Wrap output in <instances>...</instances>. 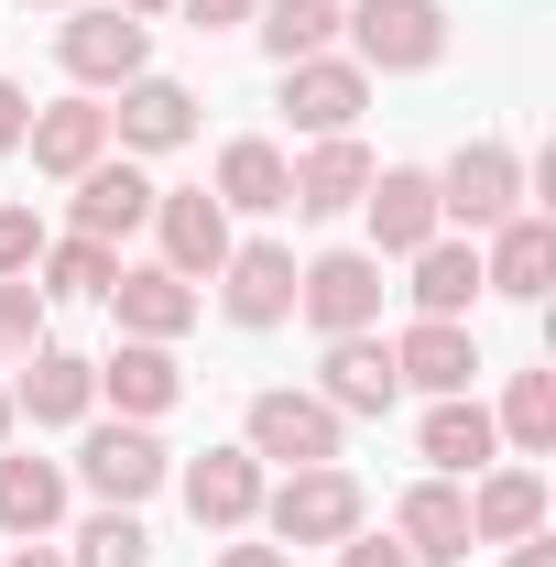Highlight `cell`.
<instances>
[{
    "label": "cell",
    "mask_w": 556,
    "mask_h": 567,
    "mask_svg": "<svg viewBox=\"0 0 556 567\" xmlns=\"http://www.w3.org/2000/svg\"><path fill=\"white\" fill-rule=\"evenodd\" d=\"M339 33H349V66L360 76H425L447 55V11L436 0H349Z\"/></svg>",
    "instance_id": "cell-1"
},
{
    "label": "cell",
    "mask_w": 556,
    "mask_h": 567,
    "mask_svg": "<svg viewBox=\"0 0 556 567\" xmlns=\"http://www.w3.org/2000/svg\"><path fill=\"white\" fill-rule=\"evenodd\" d=\"M262 524H274V546H339L360 535V481H349L339 458H317V470H284L274 492H262Z\"/></svg>",
    "instance_id": "cell-2"
},
{
    "label": "cell",
    "mask_w": 556,
    "mask_h": 567,
    "mask_svg": "<svg viewBox=\"0 0 556 567\" xmlns=\"http://www.w3.org/2000/svg\"><path fill=\"white\" fill-rule=\"evenodd\" d=\"M436 218H459V229L524 218V153H513V142H459L447 175H436Z\"/></svg>",
    "instance_id": "cell-3"
},
{
    "label": "cell",
    "mask_w": 556,
    "mask_h": 567,
    "mask_svg": "<svg viewBox=\"0 0 556 567\" xmlns=\"http://www.w3.org/2000/svg\"><path fill=\"white\" fill-rule=\"evenodd\" d=\"M55 55H66L76 87H132L153 66V22H132L121 0H99V11H76L66 33H55Z\"/></svg>",
    "instance_id": "cell-4"
},
{
    "label": "cell",
    "mask_w": 556,
    "mask_h": 567,
    "mask_svg": "<svg viewBox=\"0 0 556 567\" xmlns=\"http://www.w3.org/2000/svg\"><path fill=\"white\" fill-rule=\"evenodd\" d=\"M76 481H87L99 502H121V513H132V502L164 492V436H153V425H132V415H121V425H87Z\"/></svg>",
    "instance_id": "cell-5"
},
{
    "label": "cell",
    "mask_w": 556,
    "mask_h": 567,
    "mask_svg": "<svg viewBox=\"0 0 556 567\" xmlns=\"http://www.w3.org/2000/svg\"><path fill=\"white\" fill-rule=\"evenodd\" d=\"M295 306H306L328 339L371 328V317H382V251H317V262L295 274Z\"/></svg>",
    "instance_id": "cell-6"
},
{
    "label": "cell",
    "mask_w": 556,
    "mask_h": 567,
    "mask_svg": "<svg viewBox=\"0 0 556 567\" xmlns=\"http://www.w3.org/2000/svg\"><path fill=\"white\" fill-rule=\"evenodd\" d=\"M339 436H349V415L317 404V393H251V458L317 470V458H339Z\"/></svg>",
    "instance_id": "cell-7"
},
{
    "label": "cell",
    "mask_w": 556,
    "mask_h": 567,
    "mask_svg": "<svg viewBox=\"0 0 556 567\" xmlns=\"http://www.w3.org/2000/svg\"><path fill=\"white\" fill-rule=\"evenodd\" d=\"M360 218H371V251H393V262H415L425 240L447 229V218H436V175H415V164H382V175L360 186Z\"/></svg>",
    "instance_id": "cell-8"
},
{
    "label": "cell",
    "mask_w": 556,
    "mask_h": 567,
    "mask_svg": "<svg viewBox=\"0 0 556 567\" xmlns=\"http://www.w3.org/2000/svg\"><path fill=\"white\" fill-rule=\"evenodd\" d=\"M360 110H371V76L349 66V55H306V66H284V121H295L306 142H339Z\"/></svg>",
    "instance_id": "cell-9"
},
{
    "label": "cell",
    "mask_w": 556,
    "mask_h": 567,
    "mask_svg": "<svg viewBox=\"0 0 556 567\" xmlns=\"http://www.w3.org/2000/svg\"><path fill=\"white\" fill-rule=\"evenodd\" d=\"M153 229H164V274L218 284V262H229V208H218L208 186H164L153 197Z\"/></svg>",
    "instance_id": "cell-10"
},
{
    "label": "cell",
    "mask_w": 556,
    "mask_h": 567,
    "mask_svg": "<svg viewBox=\"0 0 556 567\" xmlns=\"http://www.w3.org/2000/svg\"><path fill=\"white\" fill-rule=\"evenodd\" d=\"M153 197H164V186H153V175H142V164H87V175H76V240H99V251H121V240H132V229H153Z\"/></svg>",
    "instance_id": "cell-11"
},
{
    "label": "cell",
    "mask_w": 556,
    "mask_h": 567,
    "mask_svg": "<svg viewBox=\"0 0 556 567\" xmlns=\"http://www.w3.org/2000/svg\"><path fill=\"white\" fill-rule=\"evenodd\" d=\"M218 306H229L240 328H284V317H295V251H284V240H229Z\"/></svg>",
    "instance_id": "cell-12"
},
{
    "label": "cell",
    "mask_w": 556,
    "mask_h": 567,
    "mask_svg": "<svg viewBox=\"0 0 556 567\" xmlns=\"http://www.w3.org/2000/svg\"><path fill=\"white\" fill-rule=\"evenodd\" d=\"M110 142H121V153H175V142H197V87L142 66L132 87H121V110H110Z\"/></svg>",
    "instance_id": "cell-13"
},
{
    "label": "cell",
    "mask_w": 556,
    "mask_h": 567,
    "mask_svg": "<svg viewBox=\"0 0 556 567\" xmlns=\"http://www.w3.org/2000/svg\"><path fill=\"white\" fill-rule=\"evenodd\" d=\"M393 546H404L415 567L481 557V546H470V492H459V481H415V492L393 502Z\"/></svg>",
    "instance_id": "cell-14"
},
{
    "label": "cell",
    "mask_w": 556,
    "mask_h": 567,
    "mask_svg": "<svg viewBox=\"0 0 556 567\" xmlns=\"http://www.w3.org/2000/svg\"><path fill=\"white\" fill-rule=\"evenodd\" d=\"M99 306L121 317V339H164V350L197 328V284L164 274V262H142V274H110V295H99Z\"/></svg>",
    "instance_id": "cell-15"
},
{
    "label": "cell",
    "mask_w": 556,
    "mask_h": 567,
    "mask_svg": "<svg viewBox=\"0 0 556 567\" xmlns=\"http://www.w3.org/2000/svg\"><path fill=\"white\" fill-rule=\"evenodd\" d=\"M470 371H481V339H470V317H415L404 339H393V382H415V393H470Z\"/></svg>",
    "instance_id": "cell-16"
},
{
    "label": "cell",
    "mask_w": 556,
    "mask_h": 567,
    "mask_svg": "<svg viewBox=\"0 0 556 567\" xmlns=\"http://www.w3.org/2000/svg\"><path fill=\"white\" fill-rule=\"evenodd\" d=\"M22 153H33V175H87V164H110V110L99 99H55V110H33L22 121Z\"/></svg>",
    "instance_id": "cell-17"
},
{
    "label": "cell",
    "mask_w": 556,
    "mask_h": 567,
    "mask_svg": "<svg viewBox=\"0 0 556 567\" xmlns=\"http://www.w3.org/2000/svg\"><path fill=\"white\" fill-rule=\"evenodd\" d=\"M393 339H371V328H349L328 339V382H317V404H339V415H393Z\"/></svg>",
    "instance_id": "cell-18"
},
{
    "label": "cell",
    "mask_w": 556,
    "mask_h": 567,
    "mask_svg": "<svg viewBox=\"0 0 556 567\" xmlns=\"http://www.w3.org/2000/svg\"><path fill=\"white\" fill-rule=\"evenodd\" d=\"M524 535H546V470H481V492H470V546H524Z\"/></svg>",
    "instance_id": "cell-19"
},
{
    "label": "cell",
    "mask_w": 556,
    "mask_h": 567,
    "mask_svg": "<svg viewBox=\"0 0 556 567\" xmlns=\"http://www.w3.org/2000/svg\"><path fill=\"white\" fill-rule=\"evenodd\" d=\"M186 513H197L208 535L251 524V513H262V458H251V447H208V458H186Z\"/></svg>",
    "instance_id": "cell-20"
},
{
    "label": "cell",
    "mask_w": 556,
    "mask_h": 567,
    "mask_svg": "<svg viewBox=\"0 0 556 567\" xmlns=\"http://www.w3.org/2000/svg\"><path fill=\"white\" fill-rule=\"evenodd\" d=\"M99 393H110L132 425H153V415H175L186 371H175V350H164V339H121V350L99 360Z\"/></svg>",
    "instance_id": "cell-21"
},
{
    "label": "cell",
    "mask_w": 556,
    "mask_h": 567,
    "mask_svg": "<svg viewBox=\"0 0 556 567\" xmlns=\"http://www.w3.org/2000/svg\"><path fill=\"white\" fill-rule=\"evenodd\" d=\"M87 404H99V360L55 350V339L22 360V393H11V415H33V425H76Z\"/></svg>",
    "instance_id": "cell-22"
},
{
    "label": "cell",
    "mask_w": 556,
    "mask_h": 567,
    "mask_svg": "<svg viewBox=\"0 0 556 567\" xmlns=\"http://www.w3.org/2000/svg\"><path fill=\"white\" fill-rule=\"evenodd\" d=\"M481 284L513 295V306H535V295L556 284V218H502L491 251H481Z\"/></svg>",
    "instance_id": "cell-23"
},
{
    "label": "cell",
    "mask_w": 556,
    "mask_h": 567,
    "mask_svg": "<svg viewBox=\"0 0 556 567\" xmlns=\"http://www.w3.org/2000/svg\"><path fill=\"white\" fill-rule=\"evenodd\" d=\"M360 186H371V153H360V132H339V142H317V153L295 164L284 208L295 218H339V208H360Z\"/></svg>",
    "instance_id": "cell-24"
},
{
    "label": "cell",
    "mask_w": 556,
    "mask_h": 567,
    "mask_svg": "<svg viewBox=\"0 0 556 567\" xmlns=\"http://www.w3.org/2000/svg\"><path fill=\"white\" fill-rule=\"evenodd\" d=\"M425 470H436V481H470V470H491V447H502V425L481 415V404H470V393H447V404H436V415H425Z\"/></svg>",
    "instance_id": "cell-25"
},
{
    "label": "cell",
    "mask_w": 556,
    "mask_h": 567,
    "mask_svg": "<svg viewBox=\"0 0 556 567\" xmlns=\"http://www.w3.org/2000/svg\"><path fill=\"white\" fill-rule=\"evenodd\" d=\"M284 186H295V164H284V142H229L218 153V208H251V218H274L284 208Z\"/></svg>",
    "instance_id": "cell-26"
},
{
    "label": "cell",
    "mask_w": 556,
    "mask_h": 567,
    "mask_svg": "<svg viewBox=\"0 0 556 567\" xmlns=\"http://www.w3.org/2000/svg\"><path fill=\"white\" fill-rule=\"evenodd\" d=\"M470 306H481V251L436 229L415 251V317H470Z\"/></svg>",
    "instance_id": "cell-27"
},
{
    "label": "cell",
    "mask_w": 556,
    "mask_h": 567,
    "mask_svg": "<svg viewBox=\"0 0 556 567\" xmlns=\"http://www.w3.org/2000/svg\"><path fill=\"white\" fill-rule=\"evenodd\" d=\"M55 513H66L55 458H0V535H55Z\"/></svg>",
    "instance_id": "cell-28"
},
{
    "label": "cell",
    "mask_w": 556,
    "mask_h": 567,
    "mask_svg": "<svg viewBox=\"0 0 556 567\" xmlns=\"http://www.w3.org/2000/svg\"><path fill=\"white\" fill-rule=\"evenodd\" d=\"M110 274H121V251H99V240H44V262H33V295L44 306H76V295H110Z\"/></svg>",
    "instance_id": "cell-29"
},
{
    "label": "cell",
    "mask_w": 556,
    "mask_h": 567,
    "mask_svg": "<svg viewBox=\"0 0 556 567\" xmlns=\"http://www.w3.org/2000/svg\"><path fill=\"white\" fill-rule=\"evenodd\" d=\"M328 33H339V0H262V55H274V66L328 55Z\"/></svg>",
    "instance_id": "cell-30"
},
{
    "label": "cell",
    "mask_w": 556,
    "mask_h": 567,
    "mask_svg": "<svg viewBox=\"0 0 556 567\" xmlns=\"http://www.w3.org/2000/svg\"><path fill=\"white\" fill-rule=\"evenodd\" d=\"M491 425H502L524 458H546V447H556V371H513V393H502Z\"/></svg>",
    "instance_id": "cell-31"
},
{
    "label": "cell",
    "mask_w": 556,
    "mask_h": 567,
    "mask_svg": "<svg viewBox=\"0 0 556 567\" xmlns=\"http://www.w3.org/2000/svg\"><path fill=\"white\" fill-rule=\"evenodd\" d=\"M66 567H153V535H142V513L99 502V513L76 524V557H66Z\"/></svg>",
    "instance_id": "cell-32"
},
{
    "label": "cell",
    "mask_w": 556,
    "mask_h": 567,
    "mask_svg": "<svg viewBox=\"0 0 556 567\" xmlns=\"http://www.w3.org/2000/svg\"><path fill=\"white\" fill-rule=\"evenodd\" d=\"M44 350V295H33V274L0 284V360H33Z\"/></svg>",
    "instance_id": "cell-33"
},
{
    "label": "cell",
    "mask_w": 556,
    "mask_h": 567,
    "mask_svg": "<svg viewBox=\"0 0 556 567\" xmlns=\"http://www.w3.org/2000/svg\"><path fill=\"white\" fill-rule=\"evenodd\" d=\"M33 262H44V218H33V208H0V284L33 274Z\"/></svg>",
    "instance_id": "cell-34"
},
{
    "label": "cell",
    "mask_w": 556,
    "mask_h": 567,
    "mask_svg": "<svg viewBox=\"0 0 556 567\" xmlns=\"http://www.w3.org/2000/svg\"><path fill=\"white\" fill-rule=\"evenodd\" d=\"M339 567H415L393 535H339Z\"/></svg>",
    "instance_id": "cell-35"
},
{
    "label": "cell",
    "mask_w": 556,
    "mask_h": 567,
    "mask_svg": "<svg viewBox=\"0 0 556 567\" xmlns=\"http://www.w3.org/2000/svg\"><path fill=\"white\" fill-rule=\"evenodd\" d=\"M251 11H262V0H186V22H197V33H229V22H251Z\"/></svg>",
    "instance_id": "cell-36"
},
{
    "label": "cell",
    "mask_w": 556,
    "mask_h": 567,
    "mask_svg": "<svg viewBox=\"0 0 556 567\" xmlns=\"http://www.w3.org/2000/svg\"><path fill=\"white\" fill-rule=\"evenodd\" d=\"M22 121H33V99H22V87L0 76V153H22Z\"/></svg>",
    "instance_id": "cell-37"
},
{
    "label": "cell",
    "mask_w": 556,
    "mask_h": 567,
    "mask_svg": "<svg viewBox=\"0 0 556 567\" xmlns=\"http://www.w3.org/2000/svg\"><path fill=\"white\" fill-rule=\"evenodd\" d=\"M11 567H66V546H44V535H22V546H11Z\"/></svg>",
    "instance_id": "cell-38"
},
{
    "label": "cell",
    "mask_w": 556,
    "mask_h": 567,
    "mask_svg": "<svg viewBox=\"0 0 556 567\" xmlns=\"http://www.w3.org/2000/svg\"><path fill=\"white\" fill-rule=\"evenodd\" d=\"M218 567H295V557H284V546H229Z\"/></svg>",
    "instance_id": "cell-39"
},
{
    "label": "cell",
    "mask_w": 556,
    "mask_h": 567,
    "mask_svg": "<svg viewBox=\"0 0 556 567\" xmlns=\"http://www.w3.org/2000/svg\"><path fill=\"white\" fill-rule=\"evenodd\" d=\"M502 567H556V546H546V535H524V546H513Z\"/></svg>",
    "instance_id": "cell-40"
},
{
    "label": "cell",
    "mask_w": 556,
    "mask_h": 567,
    "mask_svg": "<svg viewBox=\"0 0 556 567\" xmlns=\"http://www.w3.org/2000/svg\"><path fill=\"white\" fill-rule=\"evenodd\" d=\"M121 11H132V22H153V11H175V0H121Z\"/></svg>",
    "instance_id": "cell-41"
},
{
    "label": "cell",
    "mask_w": 556,
    "mask_h": 567,
    "mask_svg": "<svg viewBox=\"0 0 556 567\" xmlns=\"http://www.w3.org/2000/svg\"><path fill=\"white\" fill-rule=\"evenodd\" d=\"M0 436H11V393H0Z\"/></svg>",
    "instance_id": "cell-42"
},
{
    "label": "cell",
    "mask_w": 556,
    "mask_h": 567,
    "mask_svg": "<svg viewBox=\"0 0 556 567\" xmlns=\"http://www.w3.org/2000/svg\"><path fill=\"white\" fill-rule=\"evenodd\" d=\"M44 11H55V0H44Z\"/></svg>",
    "instance_id": "cell-43"
}]
</instances>
